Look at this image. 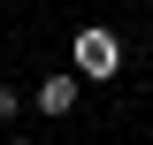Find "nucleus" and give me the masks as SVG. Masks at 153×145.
I'll list each match as a JSON object with an SVG mask.
<instances>
[{"label":"nucleus","mask_w":153,"mask_h":145,"mask_svg":"<svg viewBox=\"0 0 153 145\" xmlns=\"http://www.w3.org/2000/svg\"><path fill=\"white\" fill-rule=\"evenodd\" d=\"M69 61H76V76H92V84H107V76L123 69V38H115V31H76Z\"/></svg>","instance_id":"1"},{"label":"nucleus","mask_w":153,"mask_h":145,"mask_svg":"<svg viewBox=\"0 0 153 145\" xmlns=\"http://www.w3.org/2000/svg\"><path fill=\"white\" fill-rule=\"evenodd\" d=\"M69 107H76V76H69V69H54L46 84H38V115H69Z\"/></svg>","instance_id":"2"},{"label":"nucleus","mask_w":153,"mask_h":145,"mask_svg":"<svg viewBox=\"0 0 153 145\" xmlns=\"http://www.w3.org/2000/svg\"><path fill=\"white\" fill-rule=\"evenodd\" d=\"M8 115H16V92H8V84H0V122H8Z\"/></svg>","instance_id":"3"},{"label":"nucleus","mask_w":153,"mask_h":145,"mask_svg":"<svg viewBox=\"0 0 153 145\" xmlns=\"http://www.w3.org/2000/svg\"><path fill=\"white\" fill-rule=\"evenodd\" d=\"M16 145H31V138H16Z\"/></svg>","instance_id":"4"}]
</instances>
